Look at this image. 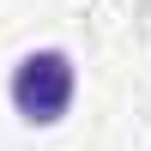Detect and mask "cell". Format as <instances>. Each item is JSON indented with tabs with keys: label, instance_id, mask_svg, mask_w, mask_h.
<instances>
[{
	"label": "cell",
	"instance_id": "6da1fadb",
	"mask_svg": "<svg viewBox=\"0 0 151 151\" xmlns=\"http://www.w3.org/2000/svg\"><path fill=\"white\" fill-rule=\"evenodd\" d=\"M73 91H79V73H73L67 48H30V55L12 67V79H6L12 109H18V121H30V127H55L73 109Z\"/></svg>",
	"mask_w": 151,
	"mask_h": 151
}]
</instances>
